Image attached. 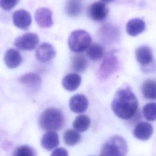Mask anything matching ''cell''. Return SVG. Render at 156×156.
<instances>
[{
    "label": "cell",
    "mask_w": 156,
    "mask_h": 156,
    "mask_svg": "<svg viewBox=\"0 0 156 156\" xmlns=\"http://www.w3.org/2000/svg\"><path fill=\"white\" fill-rule=\"evenodd\" d=\"M138 101L129 87L119 88L115 94L111 107L119 118L128 119L132 118L138 110Z\"/></svg>",
    "instance_id": "6da1fadb"
},
{
    "label": "cell",
    "mask_w": 156,
    "mask_h": 156,
    "mask_svg": "<svg viewBox=\"0 0 156 156\" xmlns=\"http://www.w3.org/2000/svg\"><path fill=\"white\" fill-rule=\"evenodd\" d=\"M65 124L62 112L57 108H48L41 114L39 124L41 129L47 131L60 130Z\"/></svg>",
    "instance_id": "7a4b0ae2"
},
{
    "label": "cell",
    "mask_w": 156,
    "mask_h": 156,
    "mask_svg": "<svg viewBox=\"0 0 156 156\" xmlns=\"http://www.w3.org/2000/svg\"><path fill=\"white\" fill-rule=\"evenodd\" d=\"M127 144L126 140L120 136H113L103 144L100 156H126Z\"/></svg>",
    "instance_id": "3957f363"
},
{
    "label": "cell",
    "mask_w": 156,
    "mask_h": 156,
    "mask_svg": "<svg viewBox=\"0 0 156 156\" xmlns=\"http://www.w3.org/2000/svg\"><path fill=\"white\" fill-rule=\"evenodd\" d=\"M91 38L84 30H76L71 32L68 38L69 49L77 53L85 51L90 45Z\"/></svg>",
    "instance_id": "277c9868"
},
{
    "label": "cell",
    "mask_w": 156,
    "mask_h": 156,
    "mask_svg": "<svg viewBox=\"0 0 156 156\" xmlns=\"http://www.w3.org/2000/svg\"><path fill=\"white\" fill-rule=\"evenodd\" d=\"M119 62L117 57L113 53L108 54L101 62L97 72V77L102 80L107 79L118 69Z\"/></svg>",
    "instance_id": "5b68a950"
},
{
    "label": "cell",
    "mask_w": 156,
    "mask_h": 156,
    "mask_svg": "<svg viewBox=\"0 0 156 156\" xmlns=\"http://www.w3.org/2000/svg\"><path fill=\"white\" fill-rule=\"evenodd\" d=\"M39 42L38 35L34 33H26L18 37L14 43L16 48L24 51L34 49Z\"/></svg>",
    "instance_id": "8992f818"
},
{
    "label": "cell",
    "mask_w": 156,
    "mask_h": 156,
    "mask_svg": "<svg viewBox=\"0 0 156 156\" xmlns=\"http://www.w3.org/2000/svg\"><path fill=\"white\" fill-rule=\"evenodd\" d=\"M88 16L94 21H102L108 15V9L105 3L95 2L91 4L87 10Z\"/></svg>",
    "instance_id": "52a82bcc"
},
{
    "label": "cell",
    "mask_w": 156,
    "mask_h": 156,
    "mask_svg": "<svg viewBox=\"0 0 156 156\" xmlns=\"http://www.w3.org/2000/svg\"><path fill=\"white\" fill-rule=\"evenodd\" d=\"M35 20L38 26L42 28H48L53 24L52 12L46 7L38 9L34 15Z\"/></svg>",
    "instance_id": "ba28073f"
},
{
    "label": "cell",
    "mask_w": 156,
    "mask_h": 156,
    "mask_svg": "<svg viewBox=\"0 0 156 156\" xmlns=\"http://www.w3.org/2000/svg\"><path fill=\"white\" fill-rule=\"evenodd\" d=\"M14 25L22 30H27L31 24L32 17L30 14L24 9L15 11L13 14Z\"/></svg>",
    "instance_id": "9c48e42d"
},
{
    "label": "cell",
    "mask_w": 156,
    "mask_h": 156,
    "mask_svg": "<svg viewBox=\"0 0 156 156\" xmlns=\"http://www.w3.org/2000/svg\"><path fill=\"white\" fill-rule=\"evenodd\" d=\"M55 55V50L54 48L48 43H43L40 44L35 53L37 59L41 63H45L51 60Z\"/></svg>",
    "instance_id": "30bf717a"
},
{
    "label": "cell",
    "mask_w": 156,
    "mask_h": 156,
    "mask_svg": "<svg viewBox=\"0 0 156 156\" xmlns=\"http://www.w3.org/2000/svg\"><path fill=\"white\" fill-rule=\"evenodd\" d=\"M69 106L71 110L74 113H83L88 107V100L85 95L77 94L71 98Z\"/></svg>",
    "instance_id": "8fae6325"
},
{
    "label": "cell",
    "mask_w": 156,
    "mask_h": 156,
    "mask_svg": "<svg viewBox=\"0 0 156 156\" xmlns=\"http://www.w3.org/2000/svg\"><path fill=\"white\" fill-rule=\"evenodd\" d=\"M153 133L152 126L147 122H140L136 124L133 130V136L140 140H149Z\"/></svg>",
    "instance_id": "7c38bea8"
},
{
    "label": "cell",
    "mask_w": 156,
    "mask_h": 156,
    "mask_svg": "<svg viewBox=\"0 0 156 156\" xmlns=\"http://www.w3.org/2000/svg\"><path fill=\"white\" fill-rule=\"evenodd\" d=\"M99 37L105 43L113 42L118 37V30L116 27L112 24H105L99 30Z\"/></svg>",
    "instance_id": "4fadbf2b"
},
{
    "label": "cell",
    "mask_w": 156,
    "mask_h": 156,
    "mask_svg": "<svg viewBox=\"0 0 156 156\" xmlns=\"http://www.w3.org/2000/svg\"><path fill=\"white\" fill-rule=\"evenodd\" d=\"M23 60L20 53L16 49L11 48L4 55V62L10 69H14L20 65Z\"/></svg>",
    "instance_id": "5bb4252c"
},
{
    "label": "cell",
    "mask_w": 156,
    "mask_h": 156,
    "mask_svg": "<svg viewBox=\"0 0 156 156\" xmlns=\"http://www.w3.org/2000/svg\"><path fill=\"white\" fill-rule=\"evenodd\" d=\"M81 81L82 78L78 74L69 73L63 78L62 83L65 90L69 91H74L80 86Z\"/></svg>",
    "instance_id": "9a60e30c"
},
{
    "label": "cell",
    "mask_w": 156,
    "mask_h": 156,
    "mask_svg": "<svg viewBox=\"0 0 156 156\" xmlns=\"http://www.w3.org/2000/svg\"><path fill=\"white\" fill-rule=\"evenodd\" d=\"M41 144L43 148L51 151L58 146L59 144V138L58 134L54 131H48L42 136Z\"/></svg>",
    "instance_id": "2e32d148"
},
{
    "label": "cell",
    "mask_w": 156,
    "mask_h": 156,
    "mask_svg": "<svg viewBox=\"0 0 156 156\" xmlns=\"http://www.w3.org/2000/svg\"><path fill=\"white\" fill-rule=\"evenodd\" d=\"M146 29L145 22L139 18H133L129 20L126 24V31L127 34L132 37H135Z\"/></svg>",
    "instance_id": "e0dca14e"
},
{
    "label": "cell",
    "mask_w": 156,
    "mask_h": 156,
    "mask_svg": "<svg viewBox=\"0 0 156 156\" xmlns=\"http://www.w3.org/2000/svg\"><path fill=\"white\" fill-rule=\"evenodd\" d=\"M135 57L137 62L143 66L149 64L153 60L152 51L146 46H142L138 48L135 51Z\"/></svg>",
    "instance_id": "ac0fdd59"
},
{
    "label": "cell",
    "mask_w": 156,
    "mask_h": 156,
    "mask_svg": "<svg viewBox=\"0 0 156 156\" xmlns=\"http://www.w3.org/2000/svg\"><path fill=\"white\" fill-rule=\"evenodd\" d=\"M19 80L23 85L30 88H38L41 83V77L34 73H26L21 76Z\"/></svg>",
    "instance_id": "d6986e66"
},
{
    "label": "cell",
    "mask_w": 156,
    "mask_h": 156,
    "mask_svg": "<svg viewBox=\"0 0 156 156\" xmlns=\"http://www.w3.org/2000/svg\"><path fill=\"white\" fill-rule=\"evenodd\" d=\"M141 91L144 98L149 99L156 100V81L147 80L141 87Z\"/></svg>",
    "instance_id": "ffe728a7"
},
{
    "label": "cell",
    "mask_w": 156,
    "mask_h": 156,
    "mask_svg": "<svg viewBox=\"0 0 156 156\" xmlns=\"http://www.w3.org/2000/svg\"><path fill=\"white\" fill-rule=\"evenodd\" d=\"M82 10V4L80 0H68L65 6L66 14L71 17H76L80 15Z\"/></svg>",
    "instance_id": "44dd1931"
},
{
    "label": "cell",
    "mask_w": 156,
    "mask_h": 156,
    "mask_svg": "<svg viewBox=\"0 0 156 156\" xmlns=\"http://www.w3.org/2000/svg\"><path fill=\"white\" fill-rule=\"evenodd\" d=\"M90 123V119L87 115H81L77 116L74 120L73 126L77 132H83L88 129Z\"/></svg>",
    "instance_id": "7402d4cb"
},
{
    "label": "cell",
    "mask_w": 156,
    "mask_h": 156,
    "mask_svg": "<svg viewBox=\"0 0 156 156\" xmlns=\"http://www.w3.org/2000/svg\"><path fill=\"white\" fill-rule=\"evenodd\" d=\"M72 68L77 73L85 71L88 67V62L83 55H76L72 58Z\"/></svg>",
    "instance_id": "603a6c76"
},
{
    "label": "cell",
    "mask_w": 156,
    "mask_h": 156,
    "mask_svg": "<svg viewBox=\"0 0 156 156\" xmlns=\"http://www.w3.org/2000/svg\"><path fill=\"white\" fill-rule=\"evenodd\" d=\"M104 54V48L99 44L94 43L90 45L87 48V54L88 57L92 60H100Z\"/></svg>",
    "instance_id": "cb8c5ba5"
},
{
    "label": "cell",
    "mask_w": 156,
    "mask_h": 156,
    "mask_svg": "<svg viewBox=\"0 0 156 156\" xmlns=\"http://www.w3.org/2000/svg\"><path fill=\"white\" fill-rule=\"evenodd\" d=\"M80 135L76 130L68 129L63 134V140L65 144L73 146L77 144L80 140Z\"/></svg>",
    "instance_id": "d4e9b609"
},
{
    "label": "cell",
    "mask_w": 156,
    "mask_h": 156,
    "mask_svg": "<svg viewBox=\"0 0 156 156\" xmlns=\"http://www.w3.org/2000/svg\"><path fill=\"white\" fill-rule=\"evenodd\" d=\"M144 117L149 121L156 120V102H150L146 104L143 108Z\"/></svg>",
    "instance_id": "484cf974"
},
{
    "label": "cell",
    "mask_w": 156,
    "mask_h": 156,
    "mask_svg": "<svg viewBox=\"0 0 156 156\" xmlns=\"http://www.w3.org/2000/svg\"><path fill=\"white\" fill-rule=\"evenodd\" d=\"M12 156H37V152L30 146L21 145L15 148Z\"/></svg>",
    "instance_id": "4316f807"
},
{
    "label": "cell",
    "mask_w": 156,
    "mask_h": 156,
    "mask_svg": "<svg viewBox=\"0 0 156 156\" xmlns=\"http://www.w3.org/2000/svg\"><path fill=\"white\" fill-rule=\"evenodd\" d=\"M20 0H0V6L5 10H10L13 9Z\"/></svg>",
    "instance_id": "83f0119b"
},
{
    "label": "cell",
    "mask_w": 156,
    "mask_h": 156,
    "mask_svg": "<svg viewBox=\"0 0 156 156\" xmlns=\"http://www.w3.org/2000/svg\"><path fill=\"white\" fill-rule=\"evenodd\" d=\"M51 156H68V153L65 148L58 147L51 153Z\"/></svg>",
    "instance_id": "f1b7e54d"
},
{
    "label": "cell",
    "mask_w": 156,
    "mask_h": 156,
    "mask_svg": "<svg viewBox=\"0 0 156 156\" xmlns=\"http://www.w3.org/2000/svg\"><path fill=\"white\" fill-rule=\"evenodd\" d=\"M115 0H101V2H102L104 3H108V2H111L114 1Z\"/></svg>",
    "instance_id": "f546056e"
}]
</instances>
